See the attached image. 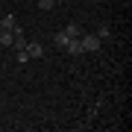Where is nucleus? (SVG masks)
<instances>
[{"mask_svg": "<svg viewBox=\"0 0 132 132\" xmlns=\"http://www.w3.org/2000/svg\"><path fill=\"white\" fill-rule=\"evenodd\" d=\"M100 38H97V32H88V35H79V47H82V53H97L100 50Z\"/></svg>", "mask_w": 132, "mask_h": 132, "instance_id": "nucleus-1", "label": "nucleus"}, {"mask_svg": "<svg viewBox=\"0 0 132 132\" xmlns=\"http://www.w3.org/2000/svg\"><path fill=\"white\" fill-rule=\"evenodd\" d=\"M24 50H27V56H29V59H41V56H44L41 41H27V44H24Z\"/></svg>", "mask_w": 132, "mask_h": 132, "instance_id": "nucleus-2", "label": "nucleus"}, {"mask_svg": "<svg viewBox=\"0 0 132 132\" xmlns=\"http://www.w3.org/2000/svg\"><path fill=\"white\" fill-rule=\"evenodd\" d=\"M65 53H68V56H79V53H82V47H79V38H68Z\"/></svg>", "mask_w": 132, "mask_h": 132, "instance_id": "nucleus-3", "label": "nucleus"}, {"mask_svg": "<svg viewBox=\"0 0 132 132\" xmlns=\"http://www.w3.org/2000/svg\"><path fill=\"white\" fill-rule=\"evenodd\" d=\"M12 41H15V29H0V44L12 47Z\"/></svg>", "mask_w": 132, "mask_h": 132, "instance_id": "nucleus-4", "label": "nucleus"}, {"mask_svg": "<svg viewBox=\"0 0 132 132\" xmlns=\"http://www.w3.org/2000/svg\"><path fill=\"white\" fill-rule=\"evenodd\" d=\"M0 24H3V29H15L18 21H15V15H0Z\"/></svg>", "mask_w": 132, "mask_h": 132, "instance_id": "nucleus-5", "label": "nucleus"}, {"mask_svg": "<svg viewBox=\"0 0 132 132\" xmlns=\"http://www.w3.org/2000/svg\"><path fill=\"white\" fill-rule=\"evenodd\" d=\"M65 32H68V38H79V35H82V27H79V24H68Z\"/></svg>", "mask_w": 132, "mask_h": 132, "instance_id": "nucleus-6", "label": "nucleus"}, {"mask_svg": "<svg viewBox=\"0 0 132 132\" xmlns=\"http://www.w3.org/2000/svg\"><path fill=\"white\" fill-rule=\"evenodd\" d=\"M53 41H56L59 47H65V44H68V32H65V29H62V32H56V38H53Z\"/></svg>", "mask_w": 132, "mask_h": 132, "instance_id": "nucleus-7", "label": "nucleus"}, {"mask_svg": "<svg viewBox=\"0 0 132 132\" xmlns=\"http://www.w3.org/2000/svg\"><path fill=\"white\" fill-rule=\"evenodd\" d=\"M53 6H56V3H53V0H38V9H44V12H50Z\"/></svg>", "mask_w": 132, "mask_h": 132, "instance_id": "nucleus-8", "label": "nucleus"}, {"mask_svg": "<svg viewBox=\"0 0 132 132\" xmlns=\"http://www.w3.org/2000/svg\"><path fill=\"white\" fill-rule=\"evenodd\" d=\"M15 59H18V62H29V56H27V50H15Z\"/></svg>", "mask_w": 132, "mask_h": 132, "instance_id": "nucleus-9", "label": "nucleus"}, {"mask_svg": "<svg viewBox=\"0 0 132 132\" xmlns=\"http://www.w3.org/2000/svg\"><path fill=\"white\" fill-rule=\"evenodd\" d=\"M97 38H100V41H103V38H109V27H100V29H97Z\"/></svg>", "mask_w": 132, "mask_h": 132, "instance_id": "nucleus-10", "label": "nucleus"}, {"mask_svg": "<svg viewBox=\"0 0 132 132\" xmlns=\"http://www.w3.org/2000/svg\"><path fill=\"white\" fill-rule=\"evenodd\" d=\"M53 3H62V0H53Z\"/></svg>", "mask_w": 132, "mask_h": 132, "instance_id": "nucleus-11", "label": "nucleus"}, {"mask_svg": "<svg viewBox=\"0 0 132 132\" xmlns=\"http://www.w3.org/2000/svg\"><path fill=\"white\" fill-rule=\"evenodd\" d=\"M0 29H3V24H0Z\"/></svg>", "mask_w": 132, "mask_h": 132, "instance_id": "nucleus-12", "label": "nucleus"}]
</instances>
